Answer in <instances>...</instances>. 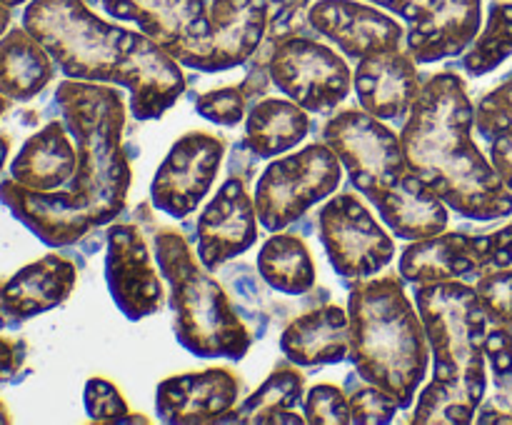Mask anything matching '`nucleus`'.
<instances>
[{"label":"nucleus","instance_id":"nucleus-1","mask_svg":"<svg viewBox=\"0 0 512 425\" xmlns=\"http://www.w3.org/2000/svg\"><path fill=\"white\" fill-rule=\"evenodd\" d=\"M55 103L78 148L73 180L53 193H38L5 178L0 200L35 238L50 248H68L123 213L133 173L123 148L125 100L118 88L65 78L55 88Z\"/></svg>","mask_w":512,"mask_h":425},{"label":"nucleus","instance_id":"nucleus-2","mask_svg":"<svg viewBox=\"0 0 512 425\" xmlns=\"http://www.w3.org/2000/svg\"><path fill=\"white\" fill-rule=\"evenodd\" d=\"M23 28L65 78L128 88L138 120L160 118L185 93V75L168 50L140 30L103 20L88 0H30Z\"/></svg>","mask_w":512,"mask_h":425},{"label":"nucleus","instance_id":"nucleus-3","mask_svg":"<svg viewBox=\"0 0 512 425\" xmlns=\"http://www.w3.org/2000/svg\"><path fill=\"white\" fill-rule=\"evenodd\" d=\"M475 108L453 70L430 75L400 130L405 163L448 208L473 220L512 213V193L473 140Z\"/></svg>","mask_w":512,"mask_h":425},{"label":"nucleus","instance_id":"nucleus-4","mask_svg":"<svg viewBox=\"0 0 512 425\" xmlns=\"http://www.w3.org/2000/svg\"><path fill=\"white\" fill-rule=\"evenodd\" d=\"M350 360L365 383L410 408L428 375L430 343L403 275L360 280L350 293Z\"/></svg>","mask_w":512,"mask_h":425},{"label":"nucleus","instance_id":"nucleus-5","mask_svg":"<svg viewBox=\"0 0 512 425\" xmlns=\"http://www.w3.org/2000/svg\"><path fill=\"white\" fill-rule=\"evenodd\" d=\"M153 245L160 273L170 285V308L180 345L198 358H245L253 338L223 285L210 275L213 270L195 258L178 230H155Z\"/></svg>","mask_w":512,"mask_h":425},{"label":"nucleus","instance_id":"nucleus-6","mask_svg":"<svg viewBox=\"0 0 512 425\" xmlns=\"http://www.w3.org/2000/svg\"><path fill=\"white\" fill-rule=\"evenodd\" d=\"M415 305L423 318L430 353L435 355L433 378L458 385L483 403L488 390V315L475 285L463 280L415 285Z\"/></svg>","mask_w":512,"mask_h":425},{"label":"nucleus","instance_id":"nucleus-7","mask_svg":"<svg viewBox=\"0 0 512 425\" xmlns=\"http://www.w3.org/2000/svg\"><path fill=\"white\" fill-rule=\"evenodd\" d=\"M343 183V163L328 143L273 160L255 185V210L265 230L278 233L330 198Z\"/></svg>","mask_w":512,"mask_h":425},{"label":"nucleus","instance_id":"nucleus-8","mask_svg":"<svg viewBox=\"0 0 512 425\" xmlns=\"http://www.w3.org/2000/svg\"><path fill=\"white\" fill-rule=\"evenodd\" d=\"M250 60L268 65L275 88L308 113H333L350 95L353 75L348 63L313 33L288 35Z\"/></svg>","mask_w":512,"mask_h":425},{"label":"nucleus","instance_id":"nucleus-9","mask_svg":"<svg viewBox=\"0 0 512 425\" xmlns=\"http://www.w3.org/2000/svg\"><path fill=\"white\" fill-rule=\"evenodd\" d=\"M323 143L338 153L350 183L368 200L395 188L408 173L400 135L368 110H338L323 125Z\"/></svg>","mask_w":512,"mask_h":425},{"label":"nucleus","instance_id":"nucleus-10","mask_svg":"<svg viewBox=\"0 0 512 425\" xmlns=\"http://www.w3.org/2000/svg\"><path fill=\"white\" fill-rule=\"evenodd\" d=\"M512 265V223L485 235L440 233L413 240L400 255V275L413 285L463 280Z\"/></svg>","mask_w":512,"mask_h":425},{"label":"nucleus","instance_id":"nucleus-11","mask_svg":"<svg viewBox=\"0 0 512 425\" xmlns=\"http://www.w3.org/2000/svg\"><path fill=\"white\" fill-rule=\"evenodd\" d=\"M320 243L343 278L365 280L395 258V243L355 193H338L318 213Z\"/></svg>","mask_w":512,"mask_h":425},{"label":"nucleus","instance_id":"nucleus-12","mask_svg":"<svg viewBox=\"0 0 512 425\" xmlns=\"http://www.w3.org/2000/svg\"><path fill=\"white\" fill-rule=\"evenodd\" d=\"M408 28L405 50L420 65L465 53L483 25V0H368Z\"/></svg>","mask_w":512,"mask_h":425},{"label":"nucleus","instance_id":"nucleus-13","mask_svg":"<svg viewBox=\"0 0 512 425\" xmlns=\"http://www.w3.org/2000/svg\"><path fill=\"white\" fill-rule=\"evenodd\" d=\"M225 158V140L213 133L193 130L178 138L155 170L150 198L170 218H188L218 178Z\"/></svg>","mask_w":512,"mask_h":425},{"label":"nucleus","instance_id":"nucleus-14","mask_svg":"<svg viewBox=\"0 0 512 425\" xmlns=\"http://www.w3.org/2000/svg\"><path fill=\"white\" fill-rule=\"evenodd\" d=\"M308 23L353 60L400 50L408 38V28L398 18L363 0H313Z\"/></svg>","mask_w":512,"mask_h":425},{"label":"nucleus","instance_id":"nucleus-15","mask_svg":"<svg viewBox=\"0 0 512 425\" xmlns=\"http://www.w3.org/2000/svg\"><path fill=\"white\" fill-rule=\"evenodd\" d=\"M210 33L185 68L223 73L245 65L263 45L270 25V0H205Z\"/></svg>","mask_w":512,"mask_h":425},{"label":"nucleus","instance_id":"nucleus-16","mask_svg":"<svg viewBox=\"0 0 512 425\" xmlns=\"http://www.w3.org/2000/svg\"><path fill=\"white\" fill-rule=\"evenodd\" d=\"M105 278L115 305L123 310L125 318L140 320L163 310V280L155 270L153 255L138 225L120 223L108 230Z\"/></svg>","mask_w":512,"mask_h":425},{"label":"nucleus","instance_id":"nucleus-17","mask_svg":"<svg viewBox=\"0 0 512 425\" xmlns=\"http://www.w3.org/2000/svg\"><path fill=\"white\" fill-rule=\"evenodd\" d=\"M100 8L110 18L133 23L180 65H188L210 33L205 0H100Z\"/></svg>","mask_w":512,"mask_h":425},{"label":"nucleus","instance_id":"nucleus-18","mask_svg":"<svg viewBox=\"0 0 512 425\" xmlns=\"http://www.w3.org/2000/svg\"><path fill=\"white\" fill-rule=\"evenodd\" d=\"M258 240V210L245 180L230 175L198 218V258L208 270L253 248Z\"/></svg>","mask_w":512,"mask_h":425},{"label":"nucleus","instance_id":"nucleus-19","mask_svg":"<svg viewBox=\"0 0 512 425\" xmlns=\"http://www.w3.org/2000/svg\"><path fill=\"white\" fill-rule=\"evenodd\" d=\"M238 395V375L225 368H208L165 378L155 390V410L165 423H223L235 413Z\"/></svg>","mask_w":512,"mask_h":425},{"label":"nucleus","instance_id":"nucleus-20","mask_svg":"<svg viewBox=\"0 0 512 425\" xmlns=\"http://www.w3.org/2000/svg\"><path fill=\"white\" fill-rule=\"evenodd\" d=\"M418 65V60L405 48L360 58L358 68L353 70L360 108L380 120L408 118L423 88Z\"/></svg>","mask_w":512,"mask_h":425},{"label":"nucleus","instance_id":"nucleus-21","mask_svg":"<svg viewBox=\"0 0 512 425\" xmlns=\"http://www.w3.org/2000/svg\"><path fill=\"white\" fill-rule=\"evenodd\" d=\"M78 268L65 255L48 253L10 278H0V310L15 325L58 308L70 298Z\"/></svg>","mask_w":512,"mask_h":425},{"label":"nucleus","instance_id":"nucleus-22","mask_svg":"<svg viewBox=\"0 0 512 425\" xmlns=\"http://www.w3.org/2000/svg\"><path fill=\"white\" fill-rule=\"evenodd\" d=\"M75 168H78V148L70 140L68 125L63 120H50L25 140L20 153L10 163V178L23 188L53 193L73 180Z\"/></svg>","mask_w":512,"mask_h":425},{"label":"nucleus","instance_id":"nucleus-23","mask_svg":"<svg viewBox=\"0 0 512 425\" xmlns=\"http://www.w3.org/2000/svg\"><path fill=\"white\" fill-rule=\"evenodd\" d=\"M280 350L300 368L343 363L350 355V315L340 305L308 310L283 330Z\"/></svg>","mask_w":512,"mask_h":425},{"label":"nucleus","instance_id":"nucleus-24","mask_svg":"<svg viewBox=\"0 0 512 425\" xmlns=\"http://www.w3.org/2000/svg\"><path fill=\"white\" fill-rule=\"evenodd\" d=\"M370 203L380 218L403 240H425L448 230V203L420 175L405 173L395 188L385 190Z\"/></svg>","mask_w":512,"mask_h":425},{"label":"nucleus","instance_id":"nucleus-25","mask_svg":"<svg viewBox=\"0 0 512 425\" xmlns=\"http://www.w3.org/2000/svg\"><path fill=\"white\" fill-rule=\"evenodd\" d=\"M55 78V60L23 28L15 25L0 38V93L13 103L38 98Z\"/></svg>","mask_w":512,"mask_h":425},{"label":"nucleus","instance_id":"nucleus-26","mask_svg":"<svg viewBox=\"0 0 512 425\" xmlns=\"http://www.w3.org/2000/svg\"><path fill=\"white\" fill-rule=\"evenodd\" d=\"M310 115L295 100L263 98L245 123V143L258 158H275L293 150L308 135Z\"/></svg>","mask_w":512,"mask_h":425},{"label":"nucleus","instance_id":"nucleus-27","mask_svg":"<svg viewBox=\"0 0 512 425\" xmlns=\"http://www.w3.org/2000/svg\"><path fill=\"white\" fill-rule=\"evenodd\" d=\"M258 273L273 290L305 295L315 285V260L308 245L295 233H273L258 253Z\"/></svg>","mask_w":512,"mask_h":425},{"label":"nucleus","instance_id":"nucleus-28","mask_svg":"<svg viewBox=\"0 0 512 425\" xmlns=\"http://www.w3.org/2000/svg\"><path fill=\"white\" fill-rule=\"evenodd\" d=\"M305 400V375L290 363L278 365L263 385L230 415V423H303L293 413Z\"/></svg>","mask_w":512,"mask_h":425},{"label":"nucleus","instance_id":"nucleus-29","mask_svg":"<svg viewBox=\"0 0 512 425\" xmlns=\"http://www.w3.org/2000/svg\"><path fill=\"white\" fill-rule=\"evenodd\" d=\"M512 55V0H495L488 10L483 33L465 50L463 70L468 75H485L503 65Z\"/></svg>","mask_w":512,"mask_h":425},{"label":"nucleus","instance_id":"nucleus-30","mask_svg":"<svg viewBox=\"0 0 512 425\" xmlns=\"http://www.w3.org/2000/svg\"><path fill=\"white\" fill-rule=\"evenodd\" d=\"M478 405V400L470 393H465L463 388L433 378L420 390L410 423L468 425L473 423L475 413H478Z\"/></svg>","mask_w":512,"mask_h":425},{"label":"nucleus","instance_id":"nucleus-31","mask_svg":"<svg viewBox=\"0 0 512 425\" xmlns=\"http://www.w3.org/2000/svg\"><path fill=\"white\" fill-rule=\"evenodd\" d=\"M83 400L93 423H148V418L133 415L120 390L105 378H90Z\"/></svg>","mask_w":512,"mask_h":425},{"label":"nucleus","instance_id":"nucleus-32","mask_svg":"<svg viewBox=\"0 0 512 425\" xmlns=\"http://www.w3.org/2000/svg\"><path fill=\"white\" fill-rule=\"evenodd\" d=\"M475 290L490 325L512 330V268L483 273L475 283Z\"/></svg>","mask_w":512,"mask_h":425},{"label":"nucleus","instance_id":"nucleus-33","mask_svg":"<svg viewBox=\"0 0 512 425\" xmlns=\"http://www.w3.org/2000/svg\"><path fill=\"white\" fill-rule=\"evenodd\" d=\"M303 413L305 420L313 425L353 423V418H350V398L338 388V385L330 383H318L305 393Z\"/></svg>","mask_w":512,"mask_h":425},{"label":"nucleus","instance_id":"nucleus-34","mask_svg":"<svg viewBox=\"0 0 512 425\" xmlns=\"http://www.w3.org/2000/svg\"><path fill=\"white\" fill-rule=\"evenodd\" d=\"M245 103H248V95H245L243 85H230V88L208 90V93L198 95L195 110L210 123L233 128L245 118Z\"/></svg>","mask_w":512,"mask_h":425},{"label":"nucleus","instance_id":"nucleus-35","mask_svg":"<svg viewBox=\"0 0 512 425\" xmlns=\"http://www.w3.org/2000/svg\"><path fill=\"white\" fill-rule=\"evenodd\" d=\"M400 405L385 390L365 383L350 393V418L353 423H390Z\"/></svg>","mask_w":512,"mask_h":425},{"label":"nucleus","instance_id":"nucleus-36","mask_svg":"<svg viewBox=\"0 0 512 425\" xmlns=\"http://www.w3.org/2000/svg\"><path fill=\"white\" fill-rule=\"evenodd\" d=\"M485 355L488 365L495 373V383L505 385L512 380V330L510 328H493L488 330L485 338Z\"/></svg>","mask_w":512,"mask_h":425},{"label":"nucleus","instance_id":"nucleus-37","mask_svg":"<svg viewBox=\"0 0 512 425\" xmlns=\"http://www.w3.org/2000/svg\"><path fill=\"white\" fill-rule=\"evenodd\" d=\"M28 345L18 338H3L0 335V383H13L23 370Z\"/></svg>","mask_w":512,"mask_h":425},{"label":"nucleus","instance_id":"nucleus-38","mask_svg":"<svg viewBox=\"0 0 512 425\" xmlns=\"http://www.w3.org/2000/svg\"><path fill=\"white\" fill-rule=\"evenodd\" d=\"M478 413V423H512V388L498 385V393Z\"/></svg>","mask_w":512,"mask_h":425},{"label":"nucleus","instance_id":"nucleus-39","mask_svg":"<svg viewBox=\"0 0 512 425\" xmlns=\"http://www.w3.org/2000/svg\"><path fill=\"white\" fill-rule=\"evenodd\" d=\"M10 20H13V8H8L5 3H0V38L10 30Z\"/></svg>","mask_w":512,"mask_h":425},{"label":"nucleus","instance_id":"nucleus-40","mask_svg":"<svg viewBox=\"0 0 512 425\" xmlns=\"http://www.w3.org/2000/svg\"><path fill=\"white\" fill-rule=\"evenodd\" d=\"M8 153H10V138H8V135H0V173H3L5 160H8Z\"/></svg>","mask_w":512,"mask_h":425},{"label":"nucleus","instance_id":"nucleus-41","mask_svg":"<svg viewBox=\"0 0 512 425\" xmlns=\"http://www.w3.org/2000/svg\"><path fill=\"white\" fill-rule=\"evenodd\" d=\"M0 423H10V410L8 405L3 403V398H0Z\"/></svg>","mask_w":512,"mask_h":425},{"label":"nucleus","instance_id":"nucleus-42","mask_svg":"<svg viewBox=\"0 0 512 425\" xmlns=\"http://www.w3.org/2000/svg\"><path fill=\"white\" fill-rule=\"evenodd\" d=\"M13 325H15L13 320H10L8 315H5L3 310H0V330H5V328H13Z\"/></svg>","mask_w":512,"mask_h":425},{"label":"nucleus","instance_id":"nucleus-43","mask_svg":"<svg viewBox=\"0 0 512 425\" xmlns=\"http://www.w3.org/2000/svg\"><path fill=\"white\" fill-rule=\"evenodd\" d=\"M8 108H10V100L5 98L3 93H0V118H3V115L8 113Z\"/></svg>","mask_w":512,"mask_h":425},{"label":"nucleus","instance_id":"nucleus-44","mask_svg":"<svg viewBox=\"0 0 512 425\" xmlns=\"http://www.w3.org/2000/svg\"><path fill=\"white\" fill-rule=\"evenodd\" d=\"M0 3H5L8 8H20V5H28L30 0H0Z\"/></svg>","mask_w":512,"mask_h":425},{"label":"nucleus","instance_id":"nucleus-45","mask_svg":"<svg viewBox=\"0 0 512 425\" xmlns=\"http://www.w3.org/2000/svg\"><path fill=\"white\" fill-rule=\"evenodd\" d=\"M510 133H512V128H510Z\"/></svg>","mask_w":512,"mask_h":425}]
</instances>
